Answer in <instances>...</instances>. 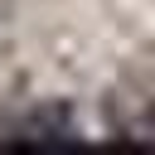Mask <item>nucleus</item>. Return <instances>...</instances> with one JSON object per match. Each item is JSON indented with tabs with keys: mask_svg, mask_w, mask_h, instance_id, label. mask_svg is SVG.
<instances>
[{
	"mask_svg": "<svg viewBox=\"0 0 155 155\" xmlns=\"http://www.w3.org/2000/svg\"><path fill=\"white\" fill-rule=\"evenodd\" d=\"M5 140H19V145H73L78 140V116H73L68 102H39V107L19 111L5 126Z\"/></svg>",
	"mask_w": 155,
	"mask_h": 155,
	"instance_id": "nucleus-1",
	"label": "nucleus"
}]
</instances>
